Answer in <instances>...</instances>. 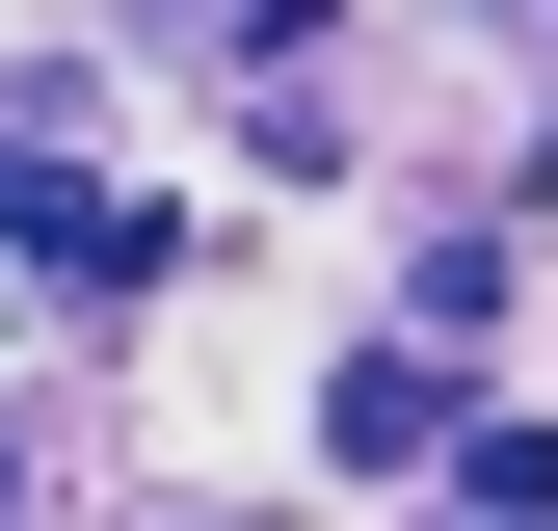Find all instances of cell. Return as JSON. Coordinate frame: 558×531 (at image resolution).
Returning <instances> with one entry per match:
<instances>
[{
    "instance_id": "obj_1",
    "label": "cell",
    "mask_w": 558,
    "mask_h": 531,
    "mask_svg": "<svg viewBox=\"0 0 558 531\" xmlns=\"http://www.w3.org/2000/svg\"><path fill=\"white\" fill-rule=\"evenodd\" d=\"M0 239H27V266H81V293H160V213H133L107 160H53V133H0Z\"/></svg>"
},
{
    "instance_id": "obj_2",
    "label": "cell",
    "mask_w": 558,
    "mask_h": 531,
    "mask_svg": "<svg viewBox=\"0 0 558 531\" xmlns=\"http://www.w3.org/2000/svg\"><path fill=\"white\" fill-rule=\"evenodd\" d=\"M319 452H345V479H426V452H452V346H345L319 372Z\"/></svg>"
},
{
    "instance_id": "obj_3",
    "label": "cell",
    "mask_w": 558,
    "mask_h": 531,
    "mask_svg": "<svg viewBox=\"0 0 558 531\" xmlns=\"http://www.w3.org/2000/svg\"><path fill=\"white\" fill-rule=\"evenodd\" d=\"M452 505H478V531H558V425H532V398H506V425H452Z\"/></svg>"
},
{
    "instance_id": "obj_4",
    "label": "cell",
    "mask_w": 558,
    "mask_h": 531,
    "mask_svg": "<svg viewBox=\"0 0 558 531\" xmlns=\"http://www.w3.org/2000/svg\"><path fill=\"white\" fill-rule=\"evenodd\" d=\"M214 27H240V53H319V27H345V0H214Z\"/></svg>"
}]
</instances>
